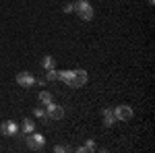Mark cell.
Instances as JSON below:
<instances>
[{
    "mask_svg": "<svg viewBox=\"0 0 155 153\" xmlns=\"http://www.w3.org/2000/svg\"><path fill=\"white\" fill-rule=\"evenodd\" d=\"M58 81L66 83V87L71 89H79L89 81V75L83 68H74V71H58Z\"/></svg>",
    "mask_w": 155,
    "mask_h": 153,
    "instance_id": "1",
    "label": "cell"
},
{
    "mask_svg": "<svg viewBox=\"0 0 155 153\" xmlns=\"http://www.w3.org/2000/svg\"><path fill=\"white\" fill-rule=\"evenodd\" d=\"M72 12H77L83 21H91L93 15H95V12H93V6H91V0H77Z\"/></svg>",
    "mask_w": 155,
    "mask_h": 153,
    "instance_id": "2",
    "label": "cell"
},
{
    "mask_svg": "<svg viewBox=\"0 0 155 153\" xmlns=\"http://www.w3.org/2000/svg\"><path fill=\"white\" fill-rule=\"evenodd\" d=\"M27 147L31 149V151H41L44 147H46V139H44V135H39V132H31V135H27Z\"/></svg>",
    "mask_w": 155,
    "mask_h": 153,
    "instance_id": "3",
    "label": "cell"
},
{
    "mask_svg": "<svg viewBox=\"0 0 155 153\" xmlns=\"http://www.w3.org/2000/svg\"><path fill=\"white\" fill-rule=\"evenodd\" d=\"M0 135H2L4 139H15V137L19 135V124L12 122V120L2 122V124H0Z\"/></svg>",
    "mask_w": 155,
    "mask_h": 153,
    "instance_id": "4",
    "label": "cell"
},
{
    "mask_svg": "<svg viewBox=\"0 0 155 153\" xmlns=\"http://www.w3.org/2000/svg\"><path fill=\"white\" fill-rule=\"evenodd\" d=\"M114 116L118 122H128L132 116H134V112H132L130 106H116L114 108Z\"/></svg>",
    "mask_w": 155,
    "mask_h": 153,
    "instance_id": "5",
    "label": "cell"
},
{
    "mask_svg": "<svg viewBox=\"0 0 155 153\" xmlns=\"http://www.w3.org/2000/svg\"><path fill=\"white\" fill-rule=\"evenodd\" d=\"M46 114H48L50 120H62L64 118V108L50 101V104H46Z\"/></svg>",
    "mask_w": 155,
    "mask_h": 153,
    "instance_id": "6",
    "label": "cell"
},
{
    "mask_svg": "<svg viewBox=\"0 0 155 153\" xmlns=\"http://www.w3.org/2000/svg\"><path fill=\"white\" fill-rule=\"evenodd\" d=\"M17 85L23 87V89H29V87L35 85V77H33L31 72H19V75H17Z\"/></svg>",
    "mask_w": 155,
    "mask_h": 153,
    "instance_id": "7",
    "label": "cell"
},
{
    "mask_svg": "<svg viewBox=\"0 0 155 153\" xmlns=\"http://www.w3.org/2000/svg\"><path fill=\"white\" fill-rule=\"evenodd\" d=\"M33 130H35V122H33L31 118H25L23 122H21V126H19V132L25 135V137H27V135H31Z\"/></svg>",
    "mask_w": 155,
    "mask_h": 153,
    "instance_id": "8",
    "label": "cell"
},
{
    "mask_svg": "<svg viewBox=\"0 0 155 153\" xmlns=\"http://www.w3.org/2000/svg\"><path fill=\"white\" fill-rule=\"evenodd\" d=\"M101 116H104V124H106V126H112V124L118 122L116 116H114V110H110V108H106V110L101 112Z\"/></svg>",
    "mask_w": 155,
    "mask_h": 153,
    "instance_id": "9",
    "label": "cell"
},
{
    "mask_svg": "<svg viewBox=\"0 0 155 153\" xmlns=\"http://www.w3.org/2000/svg\"><path fill=\"white\" fill-rule=\"evenodd\" d=\"M41 68H44V71H52V68H56V58H54V56H44V58H41Z\"/></svg>",
    "mask_w": 155,
    "mask_h": 153,
    "instance_id": "10",
    "label": "cell"
},
{
    "mask_svg": "<svg viewBox=\"0 0 155 153\" xmlns=\"http://www.w3.org/2000/svg\"><path fill=\"white\" fill-rule=\"evenodd\" d=\"M33 116L37 118V120H41V122H50V118H48V114H46V110L41 106H37V108H33Z\"/></svg>",
    "mask_w": 155,
    "mask_h": 153,
    "instance_id": "11",
    "label": "cell"
},
{
    "mask_svg": "<svg viewBox=\"0 0 155 153\" xmlns=\"http://www.w3.org/2000/svg\"><path fill=\"white\" fill-rule=\"evenodd\" d=\"M37 97H39V104H41V106H46V104H50V101H54V97H52L50 91H39Z\"/></svg>",
    "mask_w": 155,
    "mask_h": 153,
    "instance_id": "12",
    "label": "cell"
},
{
    "mask_svg": "<svg viewBox=\"0 0 155 153\" xmlns=\"http://www.w3.org/2000/svg\"><path fill=\"white\" fill-rule=\"evenodd\" d=\"M46 81H48V83H52V81H58V71H56V68L48 71V72H46Z\"/></svg>",
    "mask_w": 155,
    "mask_h": 153,
    "instance_id": "13",
    "label": "cell"
},
{
    "mask_svg": "<svg viewBox=\"0 0 155 153\" xmlns=\"http://www.w3.org/2000/svg\"><path fill=\"white\" fill-rule=\"evenodd\" d=\"M83 147H85V151H87V153H89V151H95V149H97V145H95L93 139H87V143H85Z\"/></svg>",
    "mask_w": 155,
    "mask_h": 153,
    "instance_id": "14",
    "label": "cell"
},
{
    "mask_svg": "<svg viewBox=\"0 0 155 153\" xmlns=\"http://www.w3.org/2000/svg\"><path fill=\"white\" fill-rule=\"evenodd\" d=\"M54 151L56 153H66V151H72V147H66V145H54Z\"/></svg>",
    "mask_w": 155,
    "mask_h": 153,
    "instance_id": "15",
    "label": "cell"
},
{
    "mask_svg": "<svg viewBox=\"0 0 155 153\" xmlns=\"http://www.w3.org/2000/svg\"><path fill=\"white\" fill-rule=\"evenodd\" d=\"M62 11H64V12H72V11H74V2H66V4L62 6Z\"/></svg>",
    "mask_w": 155,
    "mask_h": 153,
    "instance_id": "16",
    "label": "cell"
},
{
    "mask_svg": "<svg viewBox=\"0 0 155 153\" xmlns=\"http://www.w3.org/2000/svg\"><path fill=\"white\" fill-rule=\"evenodd\" d=\"M72 151H77V153H87V151H85V147H74Z\"/></svg>",
    "mask_w": 155,
    "mask_h": 153,
    "instance_id": "17",
    "label": "cell"
},
{
    "mask_svg": "<svg viewBox=\"0 0 155 153\" xmlns=\"http://www.w3.org/2000/svg\"><path fill=\"white\" fill-rule=\"evenodd\" d=\"M147 2H149V6H153V4H155V0H147Z\"/></svg>",
    "mask_w": 155,
    "mask_h": 153,
    "instance_id": "18",
    "label": "cell"
}]
</instances>
